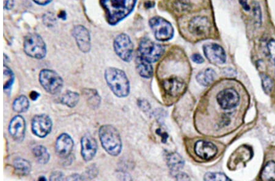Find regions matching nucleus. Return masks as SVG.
Wrapping results in <instances>:
<instances>
[{"mask_svg": "<svg viewBox=\"0 0 275 181\" xmlns=\"http://www.w3.org/2000/svg\"><path fill=\"white\" fill-rule=\"evenodd\" d=\"M240 3L241 4L242 7L244 8L245 10L249 11L251 7L249 3H248V0H240Z\"/></svg>", "mask_w": 275, "mask_h": 181, "instance_id": "nucleus-42", "label": "nucleus"}, {"mask_svg": "<svg viewBox=\"0 0 275 181\" xmlns=\"http://www.w3.org/2000/svg\"><path fill=\"white\" fill-rule=\"evenodd\" d=\"M138 105L142 111H147L150 108L149 103L144 100H139L138 101Z\"/></svg>", "mask_w": 275, "mask_h": 181, "instance_id": "nucleus-35", "label": "nucleus"}, {"mask_svg": "<svg viewBox=\"0 0 275 181\" xmlns=\"http://www.w3.org/2000/svg\"><path fill=\"white\" fill-rule=\"evenodd\" d=\"M211 29V24L206 17H196L191 19L189 23V31L196 36L208 35Z\"/></svg>", "mask_w": 275, "mask_h": 181, "instance_id": "nucleus-16", "label": "nucleus"}, {"mask_svg": "<svg viewBox=\"0 0 275 181\" xmlns=\"http://www.w3.org/2000/svg\"><path fill=\"white\" fill-rule=\"evenodd\" d=\"M164 53V49L160 45L155 43L151 40L144 38L140 42L137 57L150 63L155 62Z\"/></svg>", "mask_w": 275, "mask_h": 181, "instance_id": "nucleus-6", "label": "nucleus"}, {"mask_svg": "<svg viewBox=\"0 0 275 181\" xmlns=\"http://www.w3.org/2000/svg\"><path fill=\"white\" fill-rule=\"evenodd\" d=\"M99 136L102 147L112 156L120 155L123 142L120 132L111 124L102 125L99 129Z\"/></svg>", "mask_w": 275, "mask_h": 181, "instance_id": "nucleus-3", "label": "nucleus"}, {"mask_svg": "<svg viewBox=\"0 0 275 181\" xmlns=\"http://www.w3.org/2000/svg\"><path fill=\"white\" fill-rule=\"evenodd\" d=\"M137 0H100L107 22L116 25L130 15L136 6Z\"/></svg>", "mask_w": 275, "mask_h": 181, "instance_id": "nucleus-1", "label": "nucleus"}, {"mask_svg": "<svg viewBox=\"0 0 275 181\" xmlns=\"http://www.w3.org/2000/svg\"><path fill=\"white\" fill-rule=\"evenodd\" d=\"M177 180H180V181H187V180H190L189 177H188V175H185L184 174H180L178 175H177Z\"/></svg>", "mask_w": 275, "mask_h": 181, "instance_id": "nucleus-44", "label": "nucleus"}, {"mask_svg": "<svg viewBox=\"0 0 275 181\" xmlns=\"http://www.w3.org/2000/svg\"><path fill=\"white\" fill-rule=\"evenodd\" d=\"M268 49L272 62L275 65V40L272 39L268 43Z\"/></svg>", "mask_w": 275, "mask_h": 181, "instance_id": "nucleus-33", "label": "nucleus"}, {"mask_svg": "<svg viewBox=\"0 0 275 181\" xmlns=\"http://www.w3.org/2000/svg\"><path fill=\"white\" fill-rule=\"evenodd\" d=\"M163 86L167 94L176 97L184 91L185 84L181 78L171 77L164 80Z\"/></svg>", "mask_w": 275, "mask_h": 181, "instance_id": "nucleus-17", "label": "nucleus"}, {"mask_svg": "<svg viewBox=\"0 0 275 181\" xmlns=\"http://www.w3.org/2000/svg\"><path fill=\"white\" fill-rule=\"evenodd\" d=\"M157 134L160 135L161 138H162V142H166L167 138H168V134H167L166 132L163 133L160 129H158L157 130Z\"/></svg>", "mask_w": 275, "mask_h": 181, "instance_id": "nucleus-43", "label": "nucleus"}, {"mask_svg": "<svg viewBox=\"0 0 275 181\" xmlns=\"http://www.w3.org/2000/svg\"><path fill=\"white\" fill-rule=\"evenodd\" d=\"M261 80H262V86L264 92L267 94H270L273 90L274 82L272 79L267 74H261Z\"/></svg>", "mask_w": 275, "mask_h": 181, "instance_id": "nucleus-31", "label": "nucleus"}, {"mask_svg": "<svg viewBox=\"0 0 275 181\" xmlns=\"http://www.w3.org/2000/svg\"><path fill=\"white\" fill-rule=\"evenodd\" d=\"M72 34L81 52L86 54L91 51V36L87 28L81 25L75 26L72 29Z\"/></svg>", "mask_w": 275, "mask_h": 181, "instance_id": "nucleus-10", "label": "nucleus"}, {"mask_svg": "<svg viewBox=\"0 0 275 181\" xmlns=\"http://www.w3.org/2000/svg\"><path fill=\"white\" fill-rule=\"evenodd\" d=\"M167 164L172 171H179L184 166V161L179 154L173 153L167 156Z\"/></svg>", "mask_w": 275, "mask_h": 181, "instance_id": "nucleus-26", "label": "nucleus"}, {"mask_svg": "<svg viewBox=\"0 0 275 181\" xmlns=\"http://www.w3.org/2000/svg\"><path fill=\"white\" fill-rule=\"evenodd\" d=\"M67 181H82L81 175L74 174L69 176L66 178Z\"/></svg>", "mask_w": 275, "mask_h": 181, "instance_id": "nucleus-40", "label": "nucleus"}, {"mask_svg": "<svg viewBox=\"0 0 275 181\" xmlns=\"http://www.w3.org/2000/svg\"><path fill=\"white\" fill-rule=\"evenodd\" d=\"M217 101L221 108L225 110H229L238 106L240 96L235 89L229 88L218 93Z\"/></svg>", "mask_w": 275, "mask_h": 181, "instance_id": "nucleus-14", "label": "nucleus"}, {"mask_svg": "<svg viewBox=\"0 0 275 181\" xmlns=\"http://www.w3.org/2000/svg\"><path fill=\"white\" fill-rule=\"evenodd\" d=\"M149 25L158 41H169L173 37V27L170 23L163 18L155 17L151 18Z\"/></svg>", "mask_w": 275, "mask_h": 181, "instance_id": "nucleus-8", "label": "nucleus"}, {"mask_svg": "<svg viewBox=\"0 0 275 181\" xmlns=\"http://www.w3.org/2000/svg\"><path fill=\"white\" fill-rule=\"evenodd\" d=\"M205 181H231L225 174L221 173H207L204 177Z\"/></svg>", "mask_w": 275, "mask_h": 181, "instance_id": "nucleus-32", "label": "nucleus"}, {"mask_svg": "<svg viewBox=\"0 0 275 181\" xmlns=\"http://www.w3.org/2000/svg\"><path fill=\"white\" fill-rule=\"evenodd\" d=\"M45 18H44V22H45V24H46V25H53V22H55V18H53L52 15H47L46 14V16L45 15Z\"/></svg>", "mask_w": 275, "mask_h": 181, "instance_id": "nucleus-38", "label": "nucleus"}, {"mask_svg": "<svg viewBox=\"0 0 275 181\" xmlns=\"http://www.w3.org/2000/svg\"><path fill=\"white\" fill-rule=\"evenodd\" d=\"M12 166L16 175L20 177H26L31 172V164L28 160L17 157L12 162Z\"/></svg>", "mask_w": 275, "mask_h": 181, "instance_id": "nucleus-20", "label": "nucleus"}, {"mask_svg": "<svg viewBox=\"0 0 275 181\" xmlns=\"http://www.w3.org/2000/svg\"><path fill=\"white\" fill-rule=\"evenodd\" d=\"M35 3L40 5V6H46L51 2L52 1V0H33Z\"/></svg>", "mask_w": 275, "mask_h": 181, "instance_id": "nucleus-41", "label": "nucleus"}, {"mask_svg": "<svg viewBox=\"0 0 275 181\" xmlns=\"http://www.w3.org/2000/svg\"><path fill=\"white\" fill-rule=\"evenodd\" d=\"M108 86L118 98H126L130 94V82L125 71L120 68L109 67L104 73Z\"/></svg>", "mask_w": 275, "mask_h": 181, "instance_id": "nucleus-2", "label": "nucleus"}, {"mask_svg": "<svg viewBox=\"0 0 275 181\" xmlns=\"http://www.w3.org/2000/svg\"><path fill=\"white\" fill-rule=\"evenodd\" d=\"M253 17H254L256 25L260 27L263 23V13L260 4L258 1L252 2Z\"/></svg>", "mask_w": 275, "mask_h": 181, "instance_id": "nucleus-30", "label": "nucleus"}, {"mask_svg": "<svg viewBox=\"0 0 275 181\" xmlns=\"http://www.w3.org/2000/svg\"><path fill=\"white\" fill-rule=\"evenodd\" d=\"M39 181H47V178H46L44 176H40L38 178Z\"/></svg>", "mask_w": 275, "mask_h": 181, "instance_id": "nucleus-46", "label": "nucleus"}, {"mask_svg": "<svg viewBox=\"0 0 275 181\" xmlns=\"http://www.w3.org/2000/svg\"><path fill=\"white\" fill-rule=\"evenodd\" d=\"M195 151L196 155L204 160H210L216 155L217 148L212 143L200 140L196 143Z\"/></svg>", "mask_w": 275, "mask_h": 181, "instance_id": "nucleus-18", "label": "nucleus"}, {"mask_svg": "<svg viewBox=\"0 0 275 181\" xmlns=\"http://www.w3.org/2000/svg\"><path fill=\"white\" fill-rule=\"evenodd\" d=\"M99 169L96 164H93L86 168L85 171L81 175L82 181L93 180L98 177L99 175Z\"/></svg>", "mask_w": 275, "mask_h": 181, "instance_id": "nucleus-29", "label": "nucleus"}, {"mask_svg": "<svg viewBox=\"0 0 275 181\" xmlns=\"http://www.w3.org/2000/svg\"><path fill=\"white\" fill-rule=\"evenodd\" d=\"M23 50L28 57L41 60L47 55V45L42 37L36 33L25 36L23 41Z\"/></svg>", "mask_w": 275, "mask_h": 181, "instance_id": "nucleus-4", "label": "nucleus"}, {"mask_svg": "<svg viewBox=\"0 0 275 181\" xmlns=\"http://www.w3.org/2000/svg\"><path fill=\"white\" fill-rule=\"evenodd\" d=\"M58 16L59 18H61V19L63 20H66L67 18L66 12L64 11V10H61V11L59 13Z\"/></svg>", "mask_w": 275, "mask_h": 181, "instance_id": "nucleus-45", "label": "nucleus"}, {"mask_svg": "<svg viewBox=\"0 0 275 181\" xmlns=\"http://www.w3.org/2000/svg\"><path fill=\"white\" fill-rule=\"evenodd\" d=\"M215 78V71L212 68H208L199 73L196 76V80L202 86H208L214 81Z\"/></svg>", "mask_w": 275, "mask_h": 181, "instance_id": "nucleus-25", "label": "nucleus"}, {"mask_svg": "<svg viewBox=\"0 0 275 181\" xmlns=\"http://www.w3.org/2000/svg\"><path fill=\"white\" fill-rule=\"evenodd\" d=\"M64 174L63 172L58 171H54L50 175V181H62L63 180Z\"/></svg>", "mask_w": 275, "mask_h": 181, "instance_id": "nucleus-34", "label": "nucleus"}, {"mask_svg": "<svg viewBox=\"0 0 275 181\" xmlns=\"http://www.w3.org/2000/svg\"><path fill=\"white\" fill-rule=\"evenodd\" d=\"M205 56L210 62L215 65L225 63L226 55L222 46L217 44H207L203 46Z\"/></svg>", "mask_w": 275, "mask_h": 181, "instance_id": "nucleus-15", "label": "nucleus"}, {"mask_svg": "<svg viewBox=\"0 0 275 181\" xmlns=\"http://www.w3.org/2000/svg\"><path fill=\"white\" fill-rule=\"evenodd\" d=\"M3 89L4 91L10 90L15 82V74L11 68L4 64L3 66Z\"/></svg>", "mask_w": 275, "mask_h": 181, "instance_id": "nucleus-27", "label": "nucleus"}, {"mask_svg": "<svg viewBox=\"0 0 275 181\" xmlns=\"http://www.w3.org/2000/svg\"><path fill=\"white\" fill-rule=\"evenodd\" d=\"M8 131L15 142H23L26 134V121L23 116L17 115L13 117L9 122Z\"/></svg>", "mask_w": 275, "mask_h": 181, "instance_id": "nucleus-13", "label": "nucleus"}, {"mask_svg": "<svg viewBox=\"0 0 275 181\" xmlns=\"http://www.w3.org/2000/svg\"><path fill=\"white\" fill-rule=\"evenodd\" d=\"M136 67L138 73L144 78H150L153 75V67L151 63L137 57Z\"/></svg>", "mask_w": 275, "mask_h": 181, "instance_id": "nucleus-22", "label": "nucleus"}, {"mask_svg": "<svg viewBox=\"0 0 275 181\" xmlns=\"http://www.w3.org/2000/svg\"><path fill=\"white\" fill-rule=\"evenodd\" d=\"M191 58H192L193 62L197 63H203L204 61L203 58L199 54L193 55L192 57H191Z\"/></svg>", "mask_w": 275, "mask_h": 181, "instance_id": "nucleus-37", "label": "nucleus"}, {"mask_svg": "<svg viewBox=\"0 0 275 181\" xmlns=\"http://www.w3.org/2000/svg\"><path fill=\"white\" fill-rule=\"evenodd\" d=\"M80 102V94L77 92L66 90L59 98V103L69 108L76 107Z\"/></svg>", "mask_w": 275, "mask_h": 181, "instance_id": "nucleus-21", "label": "nucleus"}, {"mask_svg": "<svg viewBox=\"0 0 275 181\" xmlns=\"http://www.w3.org/2000/svg\"><path fill=\"white\" fill-rule=\"evenodd\" d=\"M32 153H33L34 158L36 159L37 162L41 165H45L49 162L50 160V154L45 146L38 145L35 146L32 149Z\"/></svg>", "mask_w": 275, "mask_h": 181, "instance_id": "nucleus-23", "label": "nucleus"}, {"mask_svg": "<svg viewBox=\"0 0 275 181\" xmlns=\"http://www.w3.org/2000/svg\"><path fill=\"white\" fill-rule=\"evenodd\" d=\"M89 107L93 110L98 109L101 106L102 98L98 90L93 88H84L82 90Z\"/></svg>", "mask_w": 275, "mask_h": 181, "instance_id": "nucleus-19", "label": "nucleus"}, {"mask_svg": "<svg viewBox=\"0 0 275 181\" xmlns=\"http://www.w3.org/2000/svg\"><path fill=\"white\" fill-rule=\"evenodd\" d=\"M263 181L275 180V162L270 161L266 165L261 175Z\"/></svg>", "mask_w": 275, "mask_h": 181, "instance_id": "nucleus-28", "label": "nucleus"}, {"mask_svg": "<svg viewBox=\"0 0 275 181\" xmlns=\"http://www.w3.org/2000/svg\"><path fill=\"white\" fill-rule=\"evenodd\" d=\"M12 107L13 111L16 113H25L30 107V102L26 96L21 95L13 100Z\"/></svg>", "mask_w": 275, "mask_h": 181, "instance_id": "nucleus-24", "label": "nucleus"}, {"mask_svg": "<svg viewBox=\"0 0 275 181\" xmlns=\"http://www.w3.org/2000/svg\"><path fill=\"white\" fill-rule=\"evenodd\" d=\"M81 156L86 162L91 161L98 150V142L91 134H86L81 138Z\"/></svg>", "mask_w": 275, "mask_h": 181, "instance_id": "nucleus-12", "label": "nucleus"}, {"mask_svg": "<svg viewBox=\"0 0 275 181\" xmlns=\"http://www.w3.org/2000/svg\"><path fill=\"white\" fill-rule=\"evenodd\" d=\"M31 128L35 136L40 138H45L52 132V120L47 114H37L32 119Z\"/></svg>", "mask_w": 275, "mask_h": 181, "instance_id": "nucleus-9", "label": "nucleus"}, {"mask_svg": "<svg viewBox=\"0 0 275 181\" xmlns=\"http://www.w3.org/2000/svg\"><path fill=\"white\" fill-rule=\"evenodd\" d=\"M113 48L121 60L126 62H131L134 56V44L128 34L123 33L116 37Z\"/></svg>", "mask_w": 275, "mask_h": 181, "instance_id": "nucleus-7", "label": "nucleus"}, {"mask_svg": "<svg viewBox=\"0 0 275 181\" xmlns=\"http://www.w3.org/2000/svg\"><path fill=\"white\" fill-rule=\"evenodd\" d=\"M39 81L48 94L56 95L61 92L64 86V80L56 71L50 69H42L39 74Z\"/></svg>", "mask_w": 275, "mask_h": 181, "instance_id": "nucleus-5", "label": "nucleus"}, {"mask_svg": "<svg viewBox=\"0 0 275 181\" xmlns=\"http://www.w3.org/2000/svg\"><path fill=\"white\" fill-rule=\"evenodd\" d=\"M3 2L4 9L10 10L14 6V0H4Z\"/></svg>", "mask_w": 275, "mask_h": 181, "instance_id": "nucleus-36", "label": "nucleus"}, {"mask_svg": "<svg viewBox=\"0 0 275 181\" xmlns=\"http://www.w3.org/2000/svg\"><path fill=\"white\" fill-rule=\"evenodd\" d=\"M40 97V94L38 92L36 91V90H33L29 94V98L32 101L35 102L39 99V98Z\"/></svg>", "mask_w": 275, "mask_h": 181, "instance_id": "nucleus-39", "label": "nucleus"}, {"mask_svg": "<svg viewBox=\"0 0 275 181\" xmlns=\"http://www.w3.org/2000/svg\"><path fill=\"white\" fill-rule=\"evenodd\" d=\"M74 141L67 133H62L56 138L55 150L59 158L66 159L71 156L74 148Z\"/></svg>", "mask_w": 275, "mask_h": 181, "instance_id": "nucleus-11", "label": "nucleus"}]
</instances>
